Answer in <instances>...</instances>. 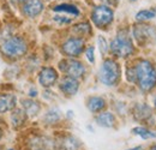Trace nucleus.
<instances>
[{
  "label": "nucleus",
  "instance_id": "obj_8",
  "mask_svg": "<svg viewBox=\"0 0 156 150\" xmlns=\"http://www.w3.org/2000/svg\"><path fill=\"white\" fill-rule=\"evenodd\" d=\"M58 79V73L53 67H44L41 70L39 76V80L41 83V85L48 88L52 87Z\"/></svg>",
  "mask_w": 156,
  "mask_h": 150
},
{
  "label": "nucleus",
  "instance_id": "obj_18",
  "mask_svg": "<svg viewBox=\"0 0 156 150\" xmlns=\"http://www.w3.org/2000/svg\"><path fill=\"white\" fill-rule=\"evenodd\" d=\"M156 17V13L154 11H150V10H142L137 13L136 18L137 20H149V19H153Z\"/></svg>",
  "mask_w": 156,
  "mask_h": 150
},
{
  "label": "nucleus",
  "instance_id": "obj_6",
  "mask_svg": "<svg viewBox=\"0 0 156 150\" xmlns=\"http://www.w3.org/2000/svg\"><path fill=\"white\" fill-rule=\"evenodd\" d=\"M60 69L69 77H73V78L82 77L85 72V67L83 66V64L77 60H73V59L62 60L60 62Z\"/></svg>",
  "mask_w": 156,
  "mask_h": 150
},
{
  "label": "nucleus",
  "instance_id": "obj_25",
  "mask_svg": "<svg viewBox=\"0 0 156 150\" xmlns=\"http://www.w3.org/2000/svg\"><path fill=\"white\" fill-rule=\"evenodd\" d=\"M140 148L139 147H137V148H132V149H129V150H139Z\"/></svg>",
  "mask_w": 156,
  "mask_h": 150
},
{
  "label": "nucleus",
  "instance_id": "obj_22",
  "mask_svg": "<svg viewBox=\"0 0 156 150\" xmlns=\"http://www.w3.org/2000/svg\"><path fill=\"white\" fill-rule=\"evenodd\" d=\"M98 43H100V49L102 53H106L107 52V43H106V40L103 38H98Z\"/></svg>",
  "mask_w": 156,
  "mask_h": 150
},
{
  "label": "nucleus",
  "instance_id": "obj_24",
  "mask_svg": "<svg viewBox=\"0 0 156 150\" xmlns=\"http://www.w3.org/2000/svg\"><path fill=\"white\" fill-rule=\"evenodd\" d=\"M12 1H15V2H22V1H25V0H12Z\"/></svg>",
  "mask_w": 156,
  "mask_h": 150
},
{
  "label": "nucleus",
  "instance_id": "obj_7",
  "mask_svg": "<svg viewBox=\"0 0 156 150\" xmlns=\"http://www.w3.org/2000/svg\"><path fill=\"white\" fill-rule=\"evenodd\" d=\"M84 42L82 38H71L62 45V52L69 56H77L83 52Z\"/></svg>",
  "mask_w": 156,
  "mask_h": 150
},
{
  "label": "nucleus",
  "instance_id": "obj_16",
  "mask_svg": "<svg viewBox=\"0 0 156 150\" xmlns=\"http://www.w3.org/2000/svg\"><path fill=\"white\" fill-rule=\"evenodd\" d=\"M25 114H27V113L24 112V111H22V109H16L15 112L12 113V116H11V119H12V125L16 126V127L22 125V124L24 123V120H25Z\"/></svg>",
  "mask_w": 156,
  "mask_h": 150
},
{
  "label": "nucleus",
  "instance_id": "obj_5",
  "mask_svg": "<svg viewBox=\"0 0 156 150\" xmlns=\"http://www.w3.org/2000/svg\"><path fill=\"white\" fill-rule=\"evenodd\" d=\"M91 18H93L94 24L98 25V28L106 27L113 20V11L108 6L100 5V6H96L94 9Z\"/></svg>",
  "mask_w": 156,
  "mask_h": 150
},
{
  "label": "nucleus",
  "instance_id": "obj_3",
  "mask_svg": "<svg viewBox=\"0 0 156 150\" xmlns=\"http://www.w3.org/2000/svg\"><path fill=\"white\" fill-rule=\"evenodd\" d=\"M1 51L5 55L10 56V58H18L25 54L27 52V43L22 38L18 36H12V38H7L2 46H1Z\"/></svg>",
  "mask_w": 156,
  "mask_h": 150
},
{
  "label": "nucleus",
  "instance_id": "obj_23",
  "mask_svg": "<svg viewBox=\"0 0 156 150\" xmlns=\"http://www.w3.org/2000/svg\"><path fill=\"white\" fill-rule=\"evenodd\" d=\"M87 58L90 62H94V48L93 47H89L87 49Z\"/></svg>",
  "mask_w": 156,
  "mask_h": 150
},
{
  "label": "nucleus",
  "instance_id": "obj_9",
  "mask_svg": "<svg viewBox=\"0 0 156 150\" xmlns=\"http://www.w3.org/2000/svg\"><path fill=\"white\" fill-rule=\"evenodd\" d=\"M79 88V83L73 77H65L60 83V89L66 95H75Z\"/></svg>",
  "mask_w": 156,
  "mask_h": 150
},
{
  "label": "nucleus",
  "instance_id": "obj_19",
  "mask_svg": "<svg viewBox=\"0 0 156 150\" xmlns=\"http://www.w3.org/2000/svg\"><path fill=\"white\" fill-rule=\"evenodd\" d=\"M133 133L140 136V137L144 138V139L156 137V133H153L151 131H149V130H147V129H144V127H136V129H133Z\"/></svg>",
  "mask_w": 156,
  "mask_h": 150
},
{
  "label": "nucleus",
  "instance_id": "obj_1",
  "mask_svg": "<svg viewBox=\"0 0 156 150\" xmlns=\"http://www.w3.org/2000/svg\"><path fill=\"white\" fill-rule=\"evenodd\" d=\"M132 72L133 80L143 91H149L156 85V71L150 61H139Z\"/></svg>",
  "mask_w": 156,
  "mask_h": 150
},
{
  "label": "nucleus",
  "instance_id": "obj_14",
  "mask_svg": "<svg viewBox=\"0 0 156 150\" xmlns=\"http://www.w3.org/2000/svg\"><path fill=\"white\" fill-rule=\"evenodd\" d=\"M53 10L55 12H65V13H69L73 17H76L79 15V10L75 5H71V4H60L53 7Z\"/></svg>",
  "mask_w": 156,
  "mask_h": 150
},
{
  "label": "nucleus",
  "instance_id": "obj_21",
  "mask_svg": "<svg viewBox=\"0 0 156 150\" xmlns=\"http://www.w3.org/2000/svg\"><path fill=\"white\" fill-rule=\"evenodd\" d=\"M58 119H59V114L57 112H54V111H51V112L46 115V120H47L48 123H54V121H57Z\"/></svg>",
  "mask_w": 156,
  "mask_h": 150
},
{
  "label": "nucleus",
  "instance_id": "obj_10",
  "mask_svg": "<svg viewBox=\"0 0 156 150\" xmlns=\"http://www.w3.org/2000/svg\"><path fill=\"white\" fill-rule=\"evenodd\" d=\"M24 13L29 17H36L43 10V4L40 0H28L24 5Z\"/></svg>",
  "mask_w": 156,
  "mask_h": 150
},
{
  "label": "nucleus",
  "instance_id": "obj_28",
  "mask_svg": "<svg viewBox=\"0 0 156 150\" xmlns=\"http://www.w3.org/2000/svg\"><path fill=\"white\" fill-rule=\"evenodd\" d=\"M155 107H156V100H155Z\"/></svg>",
  "mask_w": 156,
  "mask_h": 150
},
{
  "label": "nucleus",
  "instance_id": "obj_26",
  "mask_svg": "<svg viewBox=\"0 0 156 150\" xmlns=\"http://www.w3.org/2000/svg\"><path fill=\"white\" fill-rule=\"evenodd\" d=\"M151 150H156V144H155V145H153V147H151Z\"/></svg>",
  "mask_w": 156,
  "mask_h": 150
},
{
  "label": "nucleus",
  "instance_id": "obj_15",
  "mask_svg": "<svg viewBox=\"0 0 156 150\" xmlns=\"http://www.w3.org/2000/svg\"><path fill=\"white\" fill-rule=\"evenodd\" d=\"M22 106L24 108V112L27 113L28 115H36L40 111V105L35 101H31V100H24L22 102Z\"/></svg>",
  "mask_w": 156,
  "mask_h": 150
},
{
  "label": "nucleus",
  "instance_id": "obj_27",
  "mask_svg": "<svg viewBox=\"0 0 156 150\" xmlns=\"http://www.w3.org/2000/svg\"><path fill=\"white\" fill-rule=\"evenodd\" d=\"M0 137H1V130H0Z\"/></svg>",
  "mask_w": 156,
  "mask_h": 150
},
{
  "label": "nucleus",
  "instance_id": "obj_17",
  "mask_svg": "<svg viewBox=\"0 0 156 150\" xmlns=\"http://www.w3.org/2000/svg\"><path fill=\"white\" fill-rule=\"evenodd\" d=\"M62 147L65 150H77L79 148V143L77 142V139L69 137L62 142Z\"/></svg>",
  "mask_w": 156,
  "mask_h": 150
},
{
  "label": "nucleus",
  "instance_id": "obj_20",
  "mask_svg": "<svg viewBox=\"0 0 156 150\" xmlns=\"http://www.w3.org/2000/svg\"><path fill=\"white\" fill-rule=\"evenodd\" d=\"M76 31H79L80 34H84V33H89L90 31V28L87 23H82V24H77L76 28H75Z\"/></svg>",
  "mask_w": 156,
  "mask_h": 150
},
{
  "label": "nucleus",
  "instance_id": "obj_12",
  "mask_svg": "<svg viewBox=\"0 0 156 150\" xmlns=\"http://www.w3.org/2000/svg\"><path fill=\"white\" fill-rule=\"evenodd\" d=\"M96 121L100 126H103V127H112L114 125V121H115V118L112 113L109 112H103L100 113L98 116L96 118Z\"/></svg>",
  "mask_w": 156,
  "mask_h": 150
},
{
  "label": "nucleus",
  "instance_id": "obj_13",
  "mask_svg": "<svg viewBox=\"0 0 156 150\" xmlns=\"http://www.w3.org/2000/svg\"><path fill=\"white\" fill-rule=\"evenodd\" d=\"M105 100L102 97H98V96H94V97H90L89 101H88V108L89 111L93 113H98L100 111H102L105 108Z\"/></svg>",
  "mask_w": 156,
  "mask_h": 150
},
{
  "label": "nucleus",
  "instance_id": "obj_4",
  "mask_svg": "<svg viewBox=\"0 0 156 150\" xmlns=\"http://www.w3.org/2000/svg\"><path fill=\"white\" fill-rule=\"evenodd\" d=\"M111 51L117 56L125 58V56H129L130 54L133 53V45L129 36L118 35L117 38L111 42Z\"/></svg>",
  "mask_w": 156,
  "mask_h": 150
},
{
  "label": "nucleus",
  "instance_id": "obj_29",
  "mask_svg": "<svg viewBox=\"0 0 156 150\" xmlns=\"http://www.w3.org/2000/svg\"><path fill=\"white\" fill-rule=\"evenodd\" d=\"M9 150H13V149H9Z\"/></svg>",
  "mask_w": 156,
  "mask_h": 150
},
{
  "label": "nucleus",
  "instance_id": "obj_2",
  "mask_svg": "<svg viewBox=\"0 0 156 150\" xmlns=\"http://www.w3.org/2000/svg\"><path fill=\"white\" fill-rule=\"evenodd\" d=\"M120 77V67L117 62L112 59L105 60L101 66L100 79L106 85H114Z\"/></svg>",
  "mask_w": 156,
  "mask_h": 150
},
{
  "label": "nucleus",
  "instance_id": "obj_11",
  "mask_svg": "<svg viewBox=\"0 0 156 150\" xmlns=\"http://www.w3.org/2000/svg\"><path fill=\"white\" fill-rule=\"evenodd\" d=\"M16 106V96L12 94H0V113L9 112Z\"/></svg>",
  "mask_w": 156,
  "mask_h": 150
}]
</instances>
